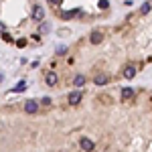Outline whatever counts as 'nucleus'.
<instances>
[{"mask_svg": "<svg viewBox=\"0 0 152 152\" xmlns=\"http://www.w3.org/2000/svg\"><path fill=\"white\" fill-rule=\"evenodd\" d=\"M105 28L107 37L99 45H91L81 37L71 47L55 49L45 67L59 71V89L116 85L124 81L122 71L128 63H136L140 71L152 63V0L142 2L120 24Z\"/></svg>", "mask_w": 152, "mask_h": 152, "instance_id": "f257e3e1", "label": "nucleus"}, {"mask_svg": "<svg viewBox=\"0 0 152 152\" xmlns=\"http://www.w3.org/2000/svg\"><path fill=\"white\" fill-rule=\"evenodd\" d=\"M20 89H26V83H24V81H20L14 89H10V91H20Z\"/></svg>", "mask_w": 152, "mask_h": 152, "instance_id": "39448f33", "label": "nucleus"}, {"mask_svg": "<svg viewBox=\"0 0 152 152\" xmlns=\"http://www.w3.org/2000/svg\"><path fill=\"white\" fill-rule=\"evenodd\" d=\"M49 12L61 23H97L112 14L110 0H45Z\"/></svg>", "mask_w": 152, "mask_h": 152, "instance_id": "7ed1b4c3", "label": "nucleus"}, {"mask_svg": "<svg viewBox=\"0 0 152 152\" xmlns=\"http://www.w3.org/2000/svg\"><path fill=\"white\" fill-rule=\"evenodd\" d=\"M2 2V41L18 49H37L45 41L33 18L35 6L41 0H0Z\"/></svg>", "mask_w": 152, "mask_h": 152, "instance_id": "f03ea898", "label": "nucleus"}, {"mask_svg": "<svg viewBox=\"0 0 152 152\" xmlns=\"http://www.w3.org/2000/svg\"><path fill=\"white\" fill-rule=\"evenodd\" d=\"M85 89H77V87H73L69 94H67V104L69 105H79L85 99Z\"/></svg>", "mask_w": 152, "mask_h": 152, "instance_id": "20e7f679", "label": "nucleus"}]
</instances>
